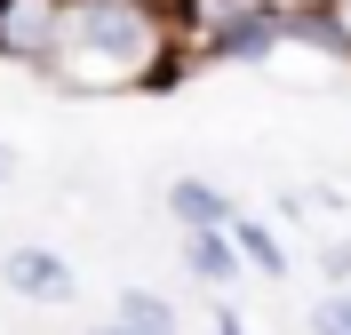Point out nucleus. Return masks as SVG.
<instances>
[{
    "instance_id": "obj_1",
    "label": "nucleus",
    "mask_w": 351,
    "mask_h": 335,
    "mask_svg": "<svg viewBox=\"0 0 351 335\" xmlns=\"http://www.w3.org/2000/svg\"><path fill=\"white\" fill-rule=\"evenodd\" d=\"M40 72L72 96L176 88L184 56H176L168 0H64V24H56V48H48Z\"/></svg>"
},
{
    "instance_id": "obj_2",
    "label": "nucleus",
    "mask_w": 351,
    "mask_h": 335,
    "mask_svg": "<svg viewBox=\"0 0 351 335\" xmlns=\"http://www.w3.org/2000/svg\"><path fill=\"white\" fill-rule=\"evenodd\" d=\"M56 24H64V0H0V56L40 72L56 48Z\"/></svg>"
},
{
    "instance_id": "obj_3",
    "label": "nucleus",
    "mask_w": 351,
    "mask_h": 335,
    "mask_svg": "<svg viewBox=\"0 0 351 335\" xmlns=\"http://www.w3.org/2000/svg\"><path fill=\"white\" fill-rule=\"evenodd\" d=\"M0 280H8V295L48 303V312L80 295V280H72V264L56 256V247H8V256H0Z\"/></svg>"
},
{
    "instance_id": "obj_4",
    "label": "nucleus",
    "mask_w": 351,
    "mask_h": 335,
    "mask_svg": "<svg viewBox=\"0 0 351 335\" xmlns=\"http://www.w3.org/2000/svg\"><path fill=\"white\" fill-rule=\"evenodd\" d=\"M168 216L184 223V232H232L240 208H232V192H216L208 176H176L168 184Z\"/></svg>"
},
{
    "instance_id": "obj_5",
    "label": "nucleus",
    "mask_w": 351,
    "mask_h": 335,
    "mask_svg": "<svg viewBox=\"0 0 351 335\" xmlns=\"http://www.w3.org/2000/svg\"><path fill=\"white\" fill-rule=\"evenodd\" d=\"M184 271L199 288H240V247L232 232H184Z\"/></svg>"
},
{
    "instance_id": "obj_6",
    "label": "nucleus",
    "mask_w": 351,
    "mask_h": 335,
    "mask_svg": "<svg viewBox=\"0 0 351 335\" xmlns=\"http://www.w3.org/2000/svg\"><path fill=\"white\" fill-rule=\"evenodd\" d=\"M112 319H120L128 335H176V303H168V295H152V288H120Z\"/></svg>"
},
{
    "instance_id": "obj_7",
    "label": "nucleus",
    "mask_w": 351,
    "mask_h": 335,
    "mask_svg": "<svg viewBox=\"0 0 351 335\" xmlns=\"http://www.w3.org/2000/svg\"><path fill=\"white\" fill-rule=\"evenodd\" d=\"M232 247H240V264H247V271H263V280H287V247L271 240V223L240 216V223H232Z\"/></svg>"
},
{
    "instance_id": "obj_8",
    "label": "nucleus",
    "mask_w": 351,
    "mask_h": 335,
    "mask_svg": "<svg viewBox=\"0 0 351 335\" xmlns=\"http://www.w3.org/2000/svg\"><path fill=\"white\" fill-rule=\"evenodd\" d=\"M311 335H351V288H328L311 303Z\"/></svg>"
},
{
    "instance_id": "obj_9",
    "label": "nucleus",
    "mask_w": 351,
    "mask_h": 335,
    "mask_svg": "<svg viewBox=\"0 0 351 335\" xmlns=\"http://www.w3.org/2000/svg\"><path fill=\"white\" fill-rule=\"evenodd\" d=\"M319 264H328V280H351V240H335L328 256H319Z\"/></svg>"
},
{
    "instance_id": "obj_10",
    "label": "nucleus",
    "mask_w": 351,
    "mask_h": 335,
    "mask_svg": "<svg viewBox=\"0 0 351 335\" xmlns=\"http://www.w3.org/2000/svg\"><path fill=\"white\" fill-rule=\"evenodd\" d=\"M216 335H247V327H240V312H223V303H216Z\"/></svg>"
},
{
    "instance_id": "obj_11",
    "label": "nucleus",
    "mask_w": 351,
    "mask_h": 335,
    "mask_svg": "<svg viewBox=\"0 0 351 335\" xmlns=\"http://www.w3.org/2000/svg\"><path fill=\"white\" fill-rule=\"evenodd\" d=\"M0 184H16V152H8V144H0Z\"/></svg>"
},
{
    "instance_id": "obj_12",
    "label": "nucleus",
    "mask_w": 351,
    "mask_h": 335,
    "mask_svg": "<svg viewBox=\"0 0 351 335\" xmlns=\"http://www.w3.org/2000/svg\"><path fill=\"white\" fill-rule=\"evenodd\" d=\"M96 335H128V327H120V319H104V327H96Z\"/></svg>"
}]
</instances>
